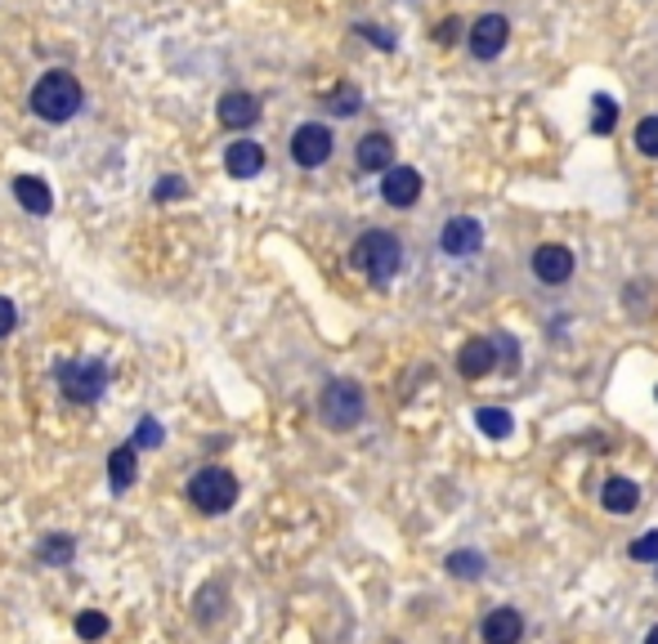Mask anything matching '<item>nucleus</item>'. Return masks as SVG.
Listing matches in <instances>:
<instances>
[{
  "label": "nucleus",
  "instance_id": "obj_1",
  "mask_svg": "<svg viewBox=\"0 0 658 644\" xmlns=\"http://www.w3.org/2000/svg\"><path fill=\"white\" fill-rule=\"evenodd\" d=\"M350 264L354 269L368 278V282H377V287H385L398 269H404V242H398L390 229H368V233H358L354 238V247H350Z\"/></svg>",
  "mask_w": 658,
  "mask_h": 644
},
{
  "label": "nucleus",
  "instance_id": "obj_2",
  "mask_svg": "<svg viewBox=\"0 0 658 644\" xmlns=\"http://www.w3.org/2000/svg\"><path fill=\"white\" fill-rule=\"evenodd\" d=\"M31 112L41 122H50V126L72 122L81 112V81L72 77V72H63V67L46 72V77L31 86Z\"/></svg>",
  "mask_w": 658,
  "mask_h": 644
},
{
  "label": "nucleus",
  "instance_id": "obj_3",
  "mask_svg": "<svg viewBox=\"0 0 658 644\" xmlns=\"http://www.w3.org/2000/svg\"><path fill=\"white\" fill-rule=\"evenodd\" d=\"M189 502H193L202 515H225V510H233V502H238V475L225 470V466H202V470L189 479Z\"/></svg>",
  "mask_w": 658,
  "mask_h": 644
},
{
  "label": "nucleus",
  "instance_id": "obj_4",
  "mask_svg": "<svg viewBox=\"0 0 658 644\" xmlns=\"http://www.w3.org/2000/svg\"><path fill=\"white\" fill-rule=\"evenodd\" d=\"M59 390L72 399V403H94V399H103V390H107V367H103V358H67V363H59Z\"/></svg>",
  "mask_w": 658,
  "mask_h": 644
},
{
  "label": "nucleus",
  "instance_id": "obj_5",
  "mask_svg": "<svg viewBox=\"0 0 658 644\" xmlns=\"http://www.w3.org/2000/svg\"><path fill=\"white\" fill-rule=\"evenodd\" d=\"M363 412H368V403H363V390L354 381H332L318 399L322 426H332V430H354L363 421Z\"/></svg>",
  "mask_w": 658,
  "mask_h": 644
},
{
  "label": "nucleus",
  "instance_id": "obj_6",
  "mask_svg": "<svg viewBox=\"0 0 658 644\" xmlns=\"http://www.w3.org/2000/svg\"><path fill=\"white\" fill-rule=\"evenodd\" d=\"M332 153H337V135L322 122H305V126H296V135H291V162H296L301 171L327 166Z\"/></svg>",
  "mask_w": 658,
  "mask_h": 644
},
{
  "label": "nucleus",
  "instance_id": "obj_7",
  "mask_svg": "<svg viewBox=\"0 0 658 644\" xmlns=\"http://www.w3.org/2000/svg\"><path fill=\"white\" fill-rule=\"evenodd\" d=\"M506 41H510V23L502 18V14H484V18H474L470 23V54L480 59V63H493L502 50H506Z\"/></svg>",
  "mask_w": 658,
  "mask_h": 644
},
{
  "label": "nucleus",
  "instance_id": "obj_8",
  "mask_svg": "<svg viewBox=\"0 0 658 644\" xmlns=\"http://www.w3.org/2000/svg\"><path fill=\"white\" fill-rule=\"evenodd\" d=\"M533 278L546 282V287H560L573 278V251L565 242H542L533 251Z\"/></svg>",
  "mask_w": 658,
  "mask_h": 644
},
{
  "label": "nucleus",
  "instance_id": "obj_9",
  "mask_svg": "<svg viewBox=\"0 0 658 644\" xmlns=\"http://www.w3.org/2000/svg\"><path fill=\"white\" fill-rule=\"evenodd\" d=\"M480 242H484V229H480V219H470V215H453L444 224V233H439V247H444L453 260L474 255V251H480Z\"/></svg>",
  "mask_w": 658,
  "mask_h": 644
},
{
  "label": "nucleus",
  "instance_id": "obj_10",
  "mask_svg": "<svg viewBox=\"0 0 658 644\" xmlns=\"http://www.w3.org/2000/svg\"><path fill=\"white\" fill-rule=\"evenodd\" d=\"M261 122V99L246 94V90H229L219 99V126L225 130H251Z\"/></svg>",
  "mask_w": 658,
  "mask_h": 644
},
{
  "label": "nucleus",
  "instance_id": "obj_11",
  "mask_svg": "<svg viewBox=\"0 0 658 644\" xmlns=\"http://www.w3.org/2000/svg\"><path fill=\"white\" fill-rule=\"evenodd\" d=\"M381 198L390 202V206H413L417 198H421V171H413V166H390L385 171V179H381Z\"/></svg>",
  "mask_w": 658,
  "mask_h": 644
},
{
  "label": "nucleus",
  "instance_id": "obj_12",
  "mask_svg": "<svg viewBox=\"0 0 658 644\" xmlns=\"http://www.w3.org/2000/svg\"><path fill=\"white\" fill-rule=\"evenodd\" d=\"M502 358H497V340H466L461 345V358H457V367H461V376L466 381H484V376L497 367Z\"/></svg>",
  "mask_w": 658,
  "mask_h": 644
},
{
  "label": "nucleus",
  "instance_id": "obj_13",
  "mask_svg": "<svg viewBox=\"0 0 658 644\" xmlns=\"http://www.w3.org/2000/svg\"><path fill=\"white\" fill-rule=\"evenodd\" d=\"M354 162H358V171H390L394 166V139L385 135V130H372V135H363L358 139V148H354Z\"/></svg>",
  "mask_w": 658,
  "mask_h": 644
},
{
  "label": "nucleus",
  "instance_id": "obj_14",
  "mask_svg": "<svg viewBox=\"0 0 658 644\" xmlns=\"http://www.w3.org/2000/svg\"><path fill=\"white\" fill-rule=\"evenodd\" d=\"M225 171L233 175V179H255L265 171V148L255 143V139H238V143H229V153H225Z\"/></svg>",
  "mask_w": 658,
  "mask_h": 644
},
{
  "label": "nucleus",
  "instance_id": "obj_15",
  "mask_svg": "<svg viewBox=\"0 0 658 644\" xmlns=\"http://www.w3.org/2000/svg\"><path fill=\"white\" fill-rule=\"evenodd\" d=\"M14 198L27 215H50L54 211V193H50V184L46 179H36V175H18L14 179Z\"/></svg>",
  "mask_w": 658,
  "mask_h": 644
},
{
  "label": "nucleus",
  "instance_id": "obj_16",
  "mask_svg": "<svg viewBox=\"0 0 658 644\" xmlns=\"http://www.w3.org/2000/svg\"><path fill=\"white\" fill-rule=\"evenodd\" d=\"M520 635H524L520 609H493L484 618V644H520Z\"/></svg>",
  "mask_w": 658,
  "mask_h": 644
},
{
  "label": "nucleus",
  "instance_id": "obj_17",
  "mask_svg": "<svg viewBox=\"0 0 658 644\" xmlns=\"http://www.w3.org/2000/svg\"><path fill=\"white\" fill-rule=\"evenodd\" d=\"M600 502H605V510L609 515H632L636 506H641V488L632 483V479H609L605 483V492H600Z\"/></svg>",
  "mask_w": 658,
  "mask_h": 644
},
{
  "label": "nucleus",
  "instance_id": "obj_18",
  "mask_svg": "<svg viewBox=\"0 0 658 644\" xmlns=\"http://www.w3.org/2000/svg\"><path fill=\"white\" fill-rule=\"evenodd\" d=\"M135 466H139V447L135 443H122L113 457H107V483H113V492H126L135 483Z\"/></svg>",
  "mask_w": 658,
  "mask_h": 644
},
{
  "label": "nucleus",
  "instance_id": "obj_19",
  "mask_svg": "<svg viewBox=\"0 0 658 644\" xmlns=\"http://www.w3.org/2000/svg\"><path fill=\"white\" fill-rule=\"evenodd\" d=\"M474 426H480L489 439H506L510 430H516L510 412H502V407H480V412H474Z\"/></svg>",
  "mask_w": 658,
  "mask_h": 644
},
{
  "label": "nucleus",
  "instance_id": "obj_20",
  "mask_svg": "<svg viewBox=\"0 0 658 644\" xmlns=\"http://www.w3.org/2000/svg\"><path fill=\"white\" fill-rule=\"evenodd\" d=\"M448 573H453V578H480V573H484V555L453 551V555H448Z\"/></svg>",
  "mask_w": 658,
  "mask_h": 644
},
{
  "label": "nucleus",
  "instance_id": "obj_21",
  "mask_svg": "<svg viewBox=\"0 0 658 644\" xmlns=\"http://www.w3.org/2000/svg\"><path fill=\"white\" fill-rule=\"evenodd\" d=\"M358 103H363V94L354 86H341V90L327 94V112H337V117H354Z\"/></svg>",
  "mask_w": 658,
  "mask_h": 644
},
{
  "label": "nucleus",
  "instance_id": "obj_22",
  "mask_svg": "<svg viewBox=\"0 0 658 644\" xmlns=\"http://www.w3.org/2000/svg\"><path fill=\"white\" fill-rule=\"evenodd\" d=\"M636 148L645 157H658V117H641L636 122Z\"/></svg>",
  "mask_w": 658,
  "mask_h": 644
},
{
  "label": "nucleus",
  "instance_id": "obj_23",
  "mask_svg": "<svg viewBox=\"0 0 658 644\" xmlns=\"http://www.w3.org/2000/svg\"><path fill=\"white\" fill-rule=\"evenodd\" d=\"M636 564H654L658 559V528H649V533H641L636 542H632V551H628Z\"/></svg>",
  "mask_w": 658,
  "mask_h": 644
},
{
  "label": "nucleus",
  "instance_id": "obj_24",
  "mask_svg": "<svg viewBox=\"0 0 658 644\" xmlns=\"http://www.w3.org/2000/svg\"><path fill=\"white\" fill-rule=\"evenodd\" d=\"M41 559H46V564H67V559H72V538L50 533L46 546H41Z\"/></svg>",
  "mask_w": 658,
  "mask_h": 644
},
{
  "label": "nucleus",
  "instance_id": "obj_25",
  "mask_svg": "<svg viewBox=\"0 0 658 644\" xmlns=\"http://www.w3.org/2000/svg\"><path fill=\"white\" fill-rule=\"evenodd\" d=\"M613 117H618V103L609 99V94H596V135H609L613 130Z\"/></svg>",
  "mask_w": 658,
  "mask_h": 644
},
{
  "label": "nucleus",
  "instance_id": "obj_26",
  "mask_svg": "<svg viewBox=\"0 0 658 644\" xmlns=\"http://www.w3.org/2000/svg\"><path fill=\"white\" fill-rule=\"evenodd\" d=\"M77 635H81V640H99V635H107V618H103V614H94V609H90V614H81V618H77Z\"/></svg>",
  "mask_w": 658,
  "mask_h": 644
},
{
  "label": "nucleus",
  "instance_id": "obj_27",
  "mask_svg": "<svg viewBox=\"0 0 658 644\" xmlns=\"http://www.w3.org/2000/svg\"><path fill=\"white\" fill-rule=\"evenodd\" d=\"M162 443V426L153 421V416H143L139 421V439H135V447H157Z\"/></svg>",
  "mask_w": 658,
  "mask_h": 644
},
{
  "label": "nucleus",
  "instance_id": "obj_28",
  "mask_svg": "<svg viewBox=\"0 0 658 644\" xmlns=\"http://www.w3.org/2000/svg\"><path fill=\"white\" fill-rule=\"evenodd\" d=\"M14 327H18V310H14V300L0 295V340H5Z\"/></svg>",
  "mask_w": 658,
  "mask_h": 644
},
{
  "label": "nucleus",
  "instance_id": "obj_29",
  "mask_svg": "<svg viewBox=\"0 0 658 644\" xmlns=\"http://www.w3.org/2000/svg\"><path fill=\"white\" fill-rule=\"evenodd\" d=\"M157 202H166V198H185V184H179L175 175H166L162 184H157V193H153Z\"/></svg>",
  "mask_w": 658,
  "mask_h": 644
},
{
  "label": "nucleus",
  "instance_id": "obj_30",
  "mask_svg": "<svg viewBox=\"0 0 658 644\" xmlns=\"http://www.w3.org/2000/svg\"><path fill=\"white\" fill-rule=\"evenodd\" d=\"M457 27H461L457 18H448L444 27H434V41H439V46H453V41H457Z\"/></svg>",
  "mask_w": 658,
  "mask_h": 644
},
{
  "label": "nucleus",
  "instance_id": "obj_31",
  "mask_svg": "<svg viewBox=\"0 0 658 644\" xmlns=\"http://www.w3.org/2000/svg\"><path fill=\"white\" fill-rule=\"evenodd\" d=\"M645 644H658V627H654V631H649V635H645Z\"/></svg>",
  "mask_w": 658,
  "mask_h": 644
}]
</instances>
